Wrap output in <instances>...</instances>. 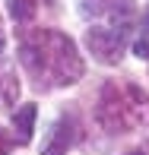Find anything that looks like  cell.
<instances>
[{"instance_id":"3957f363","label":"cell","mask_w":149,"mask_h":155,"mask_svg":"<svg viewBox=\"0 0 149 155\" xmlns=\"http://www.w3.org/2000/svg\"><path fill=\"white\" fill-rule=\"evenodd\" d=\"M86 45L92 51V57H98L102 63H117L124 57V32L114 29H89L86 32Z\"/></svg>"},{"instance_id":"8992f818","label":"cell","mask_w":149,"mask_h":155,"mask_svg":"<svg viewBox=\"0 0 149 155\" xmlns=\"http://www.w3.org/2000/svg\"><path fill=\"white\" fill-rule=\"evenodd\" d=\"M35 10H38V0H10V16L19 19V22L32 19Z\"/></svg>"},{"instance_id":"52a82bcc","label":"cell","mask_w":149,"mask_h":155,"mask_svg":"<svg viewBox=\"0 0 149 155\" xmlns=\"http://www.w3.org/2000/svg\"><path fill=\"white\" fill-rule=\"evenodd\" d=\"M13 143H16V139H13V136H6V133L0 130V155H6V152H10V149H13Z\"/></svg>"},{"instance_id":"30bf717a","label":"cell","mask_w":149,"mask_h":155,"mask_svg":"<svg viewBox=\"0 0 149 155\" xmlns=\"http://www.w3.org/2000/svg\"><path fill=\"white\" fill-rule=\"evenodd\" d=\"M130 155H146V152H130Z\"/></svg>"},{"instance_id":"5b68a950","label":"cell","mask_w":149,"mask_h":155,"mask_svg":"<svg viewBox=\"0 0 149 155\" xmlns=\"http://www.w3.org/2000/svg\"><path fill=\"white\" fill-rule=\"evenodd\" d=\"M35 114H38V108L29 101V104H22V108H16V114H13V133H19V143H29L32 139V133H35Z\"/></svg>"},{"instance_id":"7a4b0ae2","label":"cell","mask_w":149,"mask_h":155,"mask_svg":"<svg viewBox=\"0 0 149 155\" xmlns=\"http://www.w3.org/2000/svg\"><path fill=\"white\" fill-rule=\"evenodd\" d=\"M95 117L108 133L149 127V95L133 82H105Z\"/></svg>"},{"instance_id":"277c9868","label":"cell","mask_w":149,"mask_h":155,"mask_svg":"<svg viewBox=\"0 0 149 155\" xmlns=\"http://www.w3.org/2000/svg\"><path fill=\"white\" fill-rule=\"evenodd\" d=\"M76 133H80V127H76L73 117H60V120L51 127V136H48L41 155H67L73 149V143H76Z\"/></svg>"},{"instance_id":"6da1fadb","label":"cell","mask_w":149,"mask_h":155,"mask_svg":"<svg viewBox=\"0 0 149 155\" xmlns=\"http://www.w3.org/2000/svg\"><path fill=\"white\" fill-rule=\"evenodd\" d=\"M22 63L25 70L48 86H73L76 79L83 76V60L80 51H76L73 38H67L57 29H38L22 35Z\"/></svg>"},{"instance_id":"ba28073f","label":"cell","mask_w":149,"mask_h":155,"mask_svg":"<svg viewBox=\"0 0 149 155\" xmlns=\"http://www.w3.org/2000/svg\"><path fill=\"white\" fill-rule=\"evenodd\" d=\"M133 51H137V57H149V41H143V38H140L137 45H133Z\"/></svg>"},{"instance_id":"9c48e42d","label":"cell","mask_w":149,"mask_h":155,"mask_svg":"<svg viewBox=\"0 0 149 155\" xmlns=\"http://www.w3.org/2000/svg\"><path fill=\"white\" fill-rule=\"evenodd\" d=\"M140 25H143V32L149 35V6H146V10H143V19H140Z\"/></svg>"}]
</instances>
